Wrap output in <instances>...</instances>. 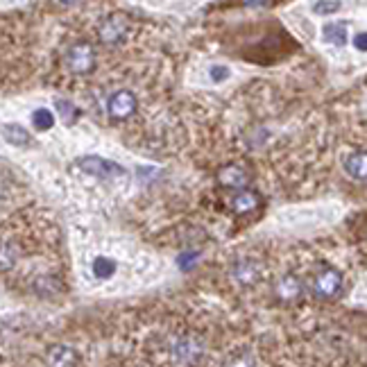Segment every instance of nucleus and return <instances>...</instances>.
Listing matches in <instances>:
<instances>
[{
    "label": "nucleus",
    "mask_w": 367,
    "mask_h": 367,
    "mask_svg": "<svg viewBox=\"0 0 367 367\" xmlns=\"http://www.w3.org/2000/svg\"><path fill=\"white\" fill-rule=\"evenodd\" d=\"M32 123L37 130H50L55 125V116L48 111V109H37L32 113Z\"/></svg>",
    "instance_id": "obj_14"
},
{
    "label": "nucleus",
    "mask_w": 367,
    "mask_h": 367,
    "mask_svg": "<svg viewBox=\"0 0 367 367\" xmlns=\"http://www.w3.org/2000/svg\"><path fill=\"white\" fill-rule=\"evenodd\" d=\"M345 173L358 181H367V150L361 152H351L349 157H345Z\"/></svg>",
    "instance_id": "obj_10"
},
{
    "label": "nucleus",
    "mask_w": 367,
    "mask_h": 367,
    "mask_svg": "<svg viewBox=\"0 0 367 367\" xmlns=\"http://www.w3.org/2000/svg\"><path fill=\"white\" fill-rule=\"evenodd\" d=\"M243 3H245V5H263L266 0H243Z\"/></svg>",
    "instance_id": "obj_20"
},
{
    "label": "nucleus",
    "mask_w": 367,
    "mask_h": 367,
    "mask_svg": "<svg viewBox=\"0 0 367 367\" xmlns=\"http://www.w3.org/2000/svg\"><path fill=\"white\" fill-rule=\"evenodd\" d=\"M229 75V71L225 66H211V79L213 82H220V79H225Z\"/></svg>",
    "instance_id": "obj_18"
},
{
    "label": "nucleus",
    "mask_w": 367,
    "mask_h": 367,
    "mask_svg": "<svg viewBox=\"0 0 367 367\" xmlns=\"http://www.w3.org/2000/svg\"><path fill=\"white\" fill-rule=\"evenodd\" d=\"M324 39L329 43L338 45V48H342V45L347 43V26L345 23H334V26H327L324 28Z\"/></svg>",
    "instance_id": "obj_12"
},
{
    "label": "nucleus",
    "mask_w": 367,
    "mask_h": 367,
    "mask_svg": "<svg viewBox=\"0 0 367 367\" xmlns=\"http://www.w3.org/2000/svg\"><path fill=\"white\" fill-rule=\"evenodd\" d=\"M206 347L198 336H179L170 347V356L177 363H198L204 358Z\"/></svg>",
    "instance_id": "obj_2"
},
{
    "label": "nucleus",
    "mask_w": 367,
    "mask_h": 367,
    "mask_svg": "<svg viewBox=\"0 0 367 367\" xmlns=\"http://www.w3.org/2000/svg\"><path fill=\"white\" fill-rule=\"evenodd\" d=\"M123 37H125V26H123L120 18L111 16V18H107V21L100 26V41H102V43H107V45L120 43Z\"/></svg>",
    "instance_id": "obj_11"
},
{
    "label": "nucleus",
    "mask_w": 367,
    "mask_h": 367,
    "mask_svg": "<svg viewBox=\"0 0 367 367\" xmlns=\"http://www.w3.org/2000/svg\"><path fill=\"white\" fill-rule=\"evenodd\" d=\"M229 206H232V211L238 213V215H247V213H254L259 206H261V198L254 193V191H245L240 188L232 200H229Z\"/></svg>",
    "instance_id": "obj_9"
},
{
    "label": "nucleus",
    "mask_w": 367,
    "mask_h": 367,
    "mask_svg": "<svg viewBox=\"0 0 367 367\" xmlns=\"http://www.w3.org/2000/svg\"><path fill=\"white\" fill-rule=\"evenodd\" d=\"M274 295L283 304H295L302 300L304 295V283L297 274H283V277L274 286Z\"/></svg>",
    "instance_id": "obj_3"
},
{
    "label": "nucleus",
    "mask_w": 367,
    "mask_h": 367,
    "mask_svg": "<svg viewBox=\"0 0 367 367\" xmlns=\"http://www.w3.org/2000/svg\"><path fill=\"white\" fill-rule=\"evenodd\" d=\"M60 3H66V5H71V3H77V0H60Z\"/></svg>",
    "instance_id": "obj_21"
},
{
    "label": "nucleus",
    "mask_w": 367,
    "mask_h": 367,
    "mask_svg": "<svg viewBox=\"0 0 367 367\" xmlns=\"http://www.w3.org/2000/svg\"><path fill=\"white\" fill-rule=\"evenodd\" d=\"M77 166L82 168L86 175H96V177H116V175H123L120 166L107 162V159H100V157H86Z\"/></svg>",
    "instance_id": "obj_8"
},
{
    "label": "nucleus",
    "mask_w": 367,
    "mask_h": 367,
    "mask_svg": "<svg viewBox=\"0 0 367 367\" xmlns=\"http://www.w3.org/2000/svg\"><path fill=\"white\" fill-rule=\"evenodd\" d=\"M315 14H334L336 9H340V3L338 0H320L315 3Z\"/></svg>",
    "instance_id": "obj_17"
},
{
    "label": "nucleus",
    "mask_w": 367,
    "mask_h": 367,
    "mask_svg": "<svg viewBox=\"0 0 367 367\" xmlns=\"http://www.w3.org/2000/svg\"><path fill=\"white\" fill-rule=\"evenodd\" d=\"M261 277V263L254 261V259H240L234 263L232 268V279L238 283V286H254Z\"/></svg>",
    "instance_id": "obj_7"
},
{
    "label": "nucleus",
    "mask_w": 367,
    "mask_h": 367,
    "mask_svg": "<svg viewBox=\"0 0 367 367\" xmlns=\"http://www.w3.org/2000/svg\"><path fill=\"white\" fill-rule=\"evenodd\" d=\"M311 293L315 300H336L342 293V274L336 268H320L311 279Z\"/></svg>",
    "instance_id": "obj_1"
},
{
    "label": "nucleus",
    "mask_w": 367,
    "mask_h": 367,
    "mask_svg": "<svg viewBox=\"0 0 367 367\" xmlns=\"http://www.w3.org/2000/svg\"><path fill=\"white\" fill-rule=\"evenodd\" d=\"M113 272H116V263L109 261V259H105V256H100V259L94 263V274H96L98 279H109Z\"/></svg>",
    "instance_id": "obj_13"
},
{
    "label": "nucleus",
    "mask_w": 367,
    "mask_h": 367,
    "mask_svg": "<svg viewBox=\"0 0 367 367\" xmlns=\"http://www.w3.org/2000/svg\"><path fill=\"white\" fill-rule=\"evenodd\" d=\"M50 354H52V356H50V361H52V363H64V365L77 363V356H75V351L66 349V347H57V349H52Z\"/></svg>",
    "instance_id": "obj_15"
},
{
    "label": "nucleus",
    "mask_w": 367,
    "mask_h": 367,
    "mask_svg": "<svg viewBox=\"0 0 367 367\" xmlns=\"http://www.w3.org/2000/svg\"><path fill=\"white\" fill-rule=\"evenodd\" d=\"M249 173L243 168V166H225L220 173H218V184H220L222 188H229V191H240V188H247L249 186Z\"/></svg>",
    "instance_id": "obj_6"
},
{
    "label": "nucleus",
    "mask_w": 367,
    "mask_h": 367,
    "mask_svg": "<svg viewBox=\"0 0 367 367\" xmlns=\"http://www.w3.org/2000/svg\"><path fill=\"white\" fill-rule=\"evenodd\" d=\"M5 136L11 143H26L28 141V132L18 128V125H9V128H5Z\"/></svg>",
    "instance_id": "obj_16"
},
{
    "label": "nucleus",
    "mask_w": 367,
    "mask_h": 367,
    "mask_svg": "<svg viewBox=\"0 0 367 367\" xmlns=\"http://www.w3.org/2000/svg\"><path fill=\"white\" fill-rule=\"evenodd\" d=\"M66 64L75 73H89L91 68H94V64H96L94 48L86 45V43L73 45V48L68 50V55H66Z\"/></svg>",
    "instance_id": "obj_5"
},
{
    "label": "nucleus",
    "mask_w": 367,
    "mask_h": 367,
    "mask_svg": "<svg viewBox=\"0 0 367 367\" xmlns=\"http://www.w3.org/2000/svg\"><path fill=\"white\" fill-rule=\"evenodd\" d=\"M107 109L113 120H128L136 111V98L130 91H116V94L109 98Z\"/></svg>",
    "instance_id": "obj_4"
},
{
    "label": "nucleus",
    "mask_w": 367,
    "mask_h": 367,
    "mask_svg": "<svg viewBox=\"0 0 367 367\" xmlns=\"http://www.w3.org/2000/svg\"><path fill=\"white\" fill-rule=\"evenodd\" d=\"M354 45H356L358 50H367V34H358V37L354 39Z\"/></svg>",
    "instance_id": "obj_19"
}]
</instances>
